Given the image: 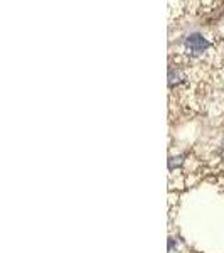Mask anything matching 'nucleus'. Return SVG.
<instances>
[{
  "instance_id": "f257e3e1",
  "label": "nucleus",
  "mask_w": 224,
  "mask_h": 253,
  "mask_svg": "<svg viewBox=\"0 0 224 253\" xmlns=\"http://www.w3.org/2000/svg\"><path fill=\"white\" fill-rule=\"evenodd\" d=\"M186 47L190 51V54H202L206 49H209V42L201 34H190L186 39Z\"/></svg>"
},
{
  "instance_id": "f03ea898",
  "label": "nucleus",
  "mask_w": 224,
  "mask_h": 253,
  "mask_svg": "<svg viewBox=\"0 0 224 253\" xmlns=\"http://www.w3.org/2000/svg\"><path fill=\"white\" fill-rule=\"evenodd\" d=\"M184 157H186L184 154H181V156H170L169 157V169L174 170V169H177V167H181L186 161Z\"/></svg>"
},
{
  "instance_id": "7ed1b4c3",
  "label": "nucleus",
  "mask_w": 224,
  "mask_h": 253,
  "mask_svg": "<svg viewBox=\"0 0 224 253\" xmlns=\"http://www.w3.org/2000/svg\"><path fill=\"white\" fill-rule=\"evenodd\" d=\"M177 245H179V240H177V238H174V236H170V238H169V247H167V250H169V253H172V252H174V248L177 250Z\"/></svg>"
}]
</instances>
